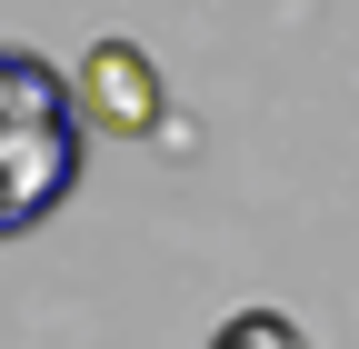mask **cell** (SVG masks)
<instances>
[{
    "label": "cell",
    "mask_w": 359,
    "mask_h": 349,
    "mask_svg": "<svg viewBox=\"0 0 359 349\" xmlns=\"http://www.w3.org/2000/svg\"><path fill=\"white\" fill-rule=\"evenodd\" d=\"M70 90H80V120L90 130H120V140H150L160 110H170V90H160V70H150L140 40H90V60H80Z\"/></svg>",
    "instance_id": "7a4b0ae2"
},
{
    "label": "cell",
    "mask_w": 359,
    "mask_h": 349,
    "mask_svg": "<svg viewBox=\"0 0 359 349\" xmlns=\"http://www.w3.org/2000/svg\"><path fill=\"white\" fill-rule=\"evenodd\" d=\"M80 140H90V120H80L70 70L0 40V240L40 230L80 190Z\"/></svg>",
    "instance_id": "6da1fadb"
},
{
    "label": "cell",
    "mask_w": 359,
    "mask_h": 349,
    "mask_svg": "<svg viewBox=\"0 0 359 349\" xmlns=\"http://www.w3.org/2000/svg\"><path fill=\"white\" fill-rule=\"evenodd\" d=\"M210 349H299V320H280V310H230L210 329Z\"/></svg>",
    "instance_id": "3957f363"
}]
</instances>
